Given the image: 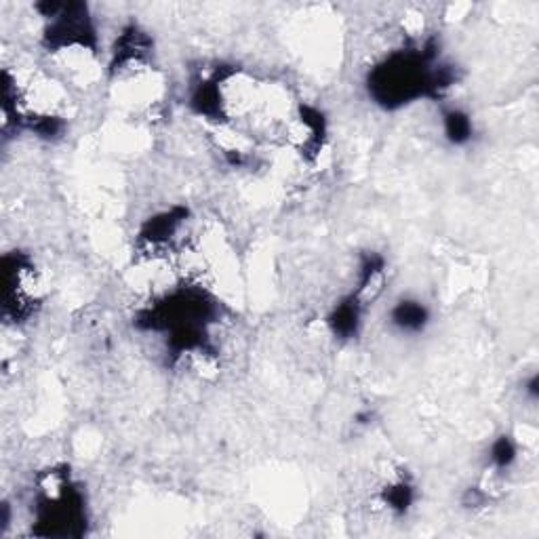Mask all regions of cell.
I'll use <instances>...</instances> for the list:
<instances>
[{
	"label": "cell",
	"instance_id": "cell-1",
	"mask_svg": "<svg viewBox=\"0 0 539 539\" xmlns=\"http://www.w3.org/2000/svg\"><path fill=\"white\" fill-rule=\"evenodd\" d=\"M436 64L438 47L434 38H428L422 47L394 51L369 72V95L386 110H398L422 97L434 99Z\"/></svg>",
	"mask_w": 539,
	"mask_h": 539
},
{
	"label": "cell",
	"instance_id": "cell-2",
	"mask_svg": "<svg viewBox=\"0 0 539 539\" xmlns=\"http://www.w3.org/2000/svg\"><path fill=\"white\" fill-rule=\"evenodd\" d=\"M87 527V504L81 487L66 468L47 470L36 491V535L81 537Z\"/></svg>",
	"mask_w": 539,
	"mask_h": 539
},
{
	"label": "cell",
	"instance_id": "cell-3",
	"mask_svg": "<svg viewBox=\"0 0 539 539\" xmlns=\"http://www.w3.org/2000/svg\"><path fill=\"white\" fill-rule=\"evenodd\" d=\"M5 276V316L15 323L24 321L38 304V276L32 259L24 253L5 255L3 259Z\"/></svg>",
	"mask_w": 539,
	"mask_h": 539
},
{
	"label": "cell",
	"instance_id": "cell-4",
	"mask_svg": "<svg viewBox=\"0 0 539 539\" xmlns=\"http://www.w3.org/2000/svg\"><path fill=\"white\" fill-rule=\"evenodd\" d=\"M365 306L367 304L354 291L339 299L327 316V327L335 339H339V342H350V339L358 335V331L363 327Z\"/></svg>",
	"mask_w": 539,
	"mask_h": 539
},
{
	"label": "cell",
	"instance_id": "cell-5",
	"mask_svg": "<svg viewBox=\"0 0 539 539\" xmlns=\"http://www.w3.org/2000/svg\"><path fill=\"white\" fill-rule=\"evenodd\" d=\"M390 323L403 335H419L430 323V310L419 299H401L390 310Z\"/></svg>",
	"mask_w": 539,
	"mask_h": 539
},
{
	"label": "cell",
	"instance_id": "cell-6",
	"mask_svg": "<svg viewBox=\"0 0 539 539\" xmlns=\"http://www.w3.org/2000/svg\"><path fill=\"white\" fill-rule=\"evenodd\" d=\"M443 133L451 146H466L474 137L472 116L459 108H449L443 112Z\"/></svg>",
	"mask_w": 539,
	"mask_h": 539
},
{
	"label": "cell",
	"instance_id": "cell-7",
	"mask_svg": "<svg viewBox=\"0 0 539 539\" xmlns=\"http://www.w3.org/2000/svg\"><path fill=\"white\" fill-rule=\"evenodd\" d=\"M382 504L394 516H407L415 504V487L407 478H398L382 489Z\"/></svg>",
	"mask_w": 539,
	"mask_h": 539
},
{
	"label": "cell",
	"instance_id": "cell-8",
	"mask_svg": "<svg viewBox=\"0 0 539 539\" xmlns=\"http://www.w3.org/2000/svg\"><path fill=\"white\" fill-rule=\"evenodd\" d=\"M516 457H518V445L510 434L497 436L489 447V464L497 472L510 470L516 462Z\"/></svg>",
	"mask_w": 539,
	"mask_h": 539
}]
</instances>
